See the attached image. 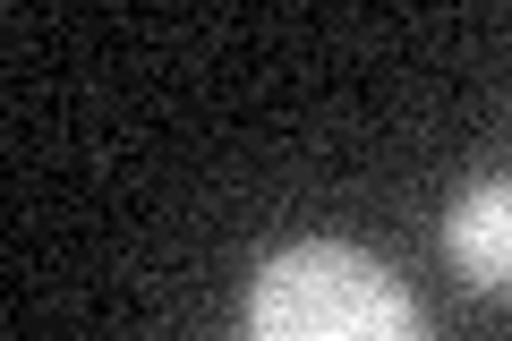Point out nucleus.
I'll list each match as a JSON object with an SVG mask.
<instances>
[{"mask_svg": "<svg viewBox=\"0 0 512 341\" xmlns=\"http://www.w3.org/2000/svg\"><path fill=\"white\" fill-rule=\"evenodd\" d=\"M239 341H427V324L384 256L350 239H291L248 282Z\"/></svg>", "mask_w": 512, "mask_h": 341, "instance_id": "f257e3e1", "label": "nucleus"}, {"mask_svg": "<svg viewBox=\"0 0 512 341\" xmlns=\"http://www.w3.org/2000/svg\"><path fill=\"white\" fill-rule=\"evenodd\" d=\"M444 265L478 290V299H512V171L470 180L444 214Z\"/></svg>", "mask_w": 512, "mask_h": 341, "instance_id": "f03ea898", "label": "nucleus"}]
</instances>
